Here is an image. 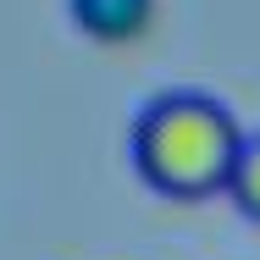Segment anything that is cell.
<instances>
[{"label":"cell","mask_w":260,"mask_h":260,"mask_svg":"<svg viewBox=\"0 0 260 260\" xmlns=\"http://www.w3.org/2000/svg\"><path fill=\"white\" fill-rule=\"evenodd\" d=\"M244 127L205 89H166L133 116V172L166 200H216L233 183Z\"/></svg>","instance_id":"cell-1"},{"label":"cell","mask_w":260,"mask_h":260,"mask_svg":"<svg viewBox=\"0 0 260 260\" xmlns=\"http://www.w3.org/2000/svg\"><path fill=\"white\" fill-rule=\"evenodd\" d=\"M67 17L94 45H133L155 22V0H67Z\"/></svg>","instance_id":"cell-2"},{"label":"cell","mask_w":260,"mask_h":260,"mask_svg":"<svg viewBox=\"0 0 260 260\" xmlns=\"http://www.w3.org/2000/svg\"><path fill=\"white\" fill-rule=\"evenodd\" d=\"M227 200L244 210L249 221H260V133H244V150H238V166H233Z\"/></svg>","instance_id":"cell-3"}]
</instances>
